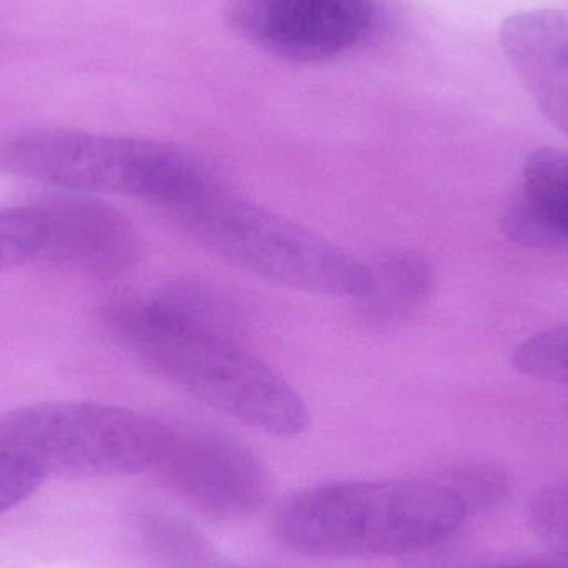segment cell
Wrapping results in <instances>:
<instances>
[{
	"mask_svg": "<svg viewBox=\"0 0 568 568\" xmlns=\"http://www.w3.org/2000/svg\"><path fill=\"white\" fill-rule=\"evenodd\" d=\"M109 324L150 373L236 423L280 439L310 426V409L296 387L235 336L185 323L152 300L115 304Z\"/></svg>",
	"mask_w": 568,
	"mask_h": 568,
	"instance_id": "cell-1",
	"label": "cell"
},
{
	"mask_svg": "<svg viewBox=\"0 0 568 568\" xmlns=\"http://www.w3.org/2000/svg\"><path fill=\"white\" fill-rule=\"evenodd\" d=\"M467 517L446 479L339 480L290 494L276 507L273 534L301 556L381 559L424 552Z\"/></svg>",
	"mask_w": 568,
	"mask_h": 568,
	"instance_id": "cell-2",
	"label": "cell"
},
{
	"mask_svg": "<svg viewBox=\"0 0 568 568\" xmlns=\"http://www.w3.org/2000/svg\"><path fill=\"white\" fill-rule=\"evenodd\" d=\"M165 213L209 252L268 282L353 300L369 284L367 263L321 233L232 192L219 176Z\"/></svg>",
	"mask_w": 568,
	"mask_h": 568,
	"instance_id": "cell-3",
	"label": "cell"
},
{
	"mask_svg": "<svg viewBox=\"0 0 568 568\" xmlns=\"http://www.w3.org/2000/svg\"><path fill=\"white\" fill-rule=\"evenodd\" d=\"M0 170L77 193H115L163 213L215 176L195 153L133 136L32 130L0 145Z\"/></svg>",
	"mask_w": 568,
	"mask_h": 568,
	"instance_id": "cell-4",
	"label": "cell"
},
{
	"mask_svg": "<svg viewBox=\"0 0 568 568\" xmlns=\"http://www.w3.org/2000/svg\"><path fill=\"white\" fill-rule=\"evenodd\" d=\"M166 420L100 403H43L0 414V456L19 457L72 479L155 469Z\"/></svg>",
	"mask_w": 568,
	"mask_h": 568,
	"instance_id": "cell-5",
	"label": "cell"
},
{
	"mask_svg": "<svg viewBox=\"0 0 568 568\" xmlns=\"http://www.w3.org/2000/svg\"><path fill=\"white\" fill-rule=\"evenodd\" d=\"M153 473L193 510L213 520L258 513L270 497L265 463L235 436L206 424L169 423Z\"/></svg>",
	"mask_w": 568,
	"mask_h": 568,
	"instance_id": "cell-6",
	"label": "cell"
},
{
	"mask_svg": "<svg viewBox=\"0 0 568 568\" xmlns=\"http://www.w3.org/2000/svg\"><path fill=\"white\" fill-rule=\"evenodd\" d=\"M376 0H229L226 26L256 49L294 63L333 59L356 45Z\"/></svg>",
	"mask_w": 568,
	"mask_h": 568,
	"instance_id": "cell-7",
	"label": "cell"
},
{
	"mask_svg": "<svg viewBox=\"0 0 568 568\" xmlns=\"http://www.w3.org/2000/svg\"><path fill=\"white\" fill-rule=\"evenodd\" d=\"M43 230L39 258L93 276H119L140 258V239L120 210L89 193L70 192L37 203Z\"/></svg>",
	"mask_w": 568,
	"mask_h": 568,
	"instance_id": "cell-8",
	"label": "cell"
},
{
	"mask_svg": "<svg viewBox=\"0 0 568 568\" xmlns=\"http://www.w3.org/2000/svg\"><path fill=\"white\" fill-rule=\"evenodd\" d=\"M499 40L542 115L568 139V10L514 13L500 26Z\"/></svg>",
	"mask_w": 568,
	"mask_h": 568,
	"instance_id": "cell-9",
	"label": "cell"
},
{
	"mask_svg": "<svg viewBox=\"0 0 568 568\" xmlns=\"http://www.w3.org/2000/svg\"><path fill=\"white\" fill-rule=\"evenodd\" d=\"M436 290L433 263L413 250H397L369 265V284L357 300L364 321L390 326L416 316Z\"/></svg>",
	"mask_w": 568,
	"mask_h": 568,
	"instance_id": "cell-10",
	"label": "cell"
},
{
	"mask_svg": "<svg viewBox=\"0 0 568 568\" xmlns=\"http://www.w3.org/2000/svg\"><path fill=\"white\" fill-rule=\"evenodd\" d=\"M142 532L159 568H232L195 524L173 510H149Z\"/></svg>",
	"mask_w": 568,
	"mask_h": 568,
	"instance_id": "cell-11",
	"label": "cell"
},
{
	"mask_svg": "<svg viewBox=\"0 0 568 568\" xmlns=\"http://www.w3.org/2000/svg\"><path fill=\"white\" fill-rule=\"evenodd\" d=\"M520 195L546 220L557 250H568L567 150H534L524 163Z\"/></svg>",
	"mask_w": 568,
	"mask_h": 568,
	"instance_id": "cell-12",
	"label": "cell"
},
{
	"mask_svg": "<svg viewBox=\"0 0 568 568\" xmlns=\"http://www.w3.org/2000/svg\"><path fill=\"white\" fill-rule=\"evenodd\" d=\"M156 306L185 323L235 336L240 310L235 301L205 283L180 282L150 297Z\"/></svg>",
	"mask_w": 568,
	"mask_h": 568,
	"instance_id": "cell-13",
	"label": "cell"
},
{
	"mask_svg": "<svg viewBox=\"0 0 568 568\" xmlns=\"http://www.w3.org/2000/svg\"><path fill=\"white\" fill-rule=\"evenodd\" d=\"M513 364L529 379L568 386V324L527 337L514 351Z\"/></svg>",
	"mask_w": 568,
	"mask_h": 568,
	"instance_id": "cell-14",
	"label": "cell"
},
{
	"mask_svg": "<svg viewBox=\"0 0 568 568\" xmlns=\"http://www.w3.org/2000/svg\"><path fill=\"white\" fill-rule=\"evenodd\" d=\"M42 222L36 206L0 210V272L40 256Z\"/></svg>",
	"mask_w": 568,
	"mask_h": 568,
	"instance_id": "cell-15",
	"label": "cell"
},
{
	"mask_svg": "<svg viewBox=\"0 0 568 568\" xmlns=\"http://www.w3.org/2000/svg\"><path fill=\"white\" fill-rule=\"evenodd\" d=\"M527 523L546 546L568 557V483L537 490L527 504Z\"/></svg>",
	"mask_w": 568,
	"mask_h": 568,
	"instance_id": "cell-16",
	"label": "cell"
},
{
	"mask_svg": "<svg viewBox=\"0 0 568 568\" xmlns=\"http://www.w3.org/2000/svg\"><path fill=\"white\" fill-rule=\"evenodd\" d=\"M446 480L469 514L497 506L509 493V477L493 464L459 467Z\"/></svg>",
	"mask_w": 568,
	"mask_h": 568,
	"instance_id": "cell-17",
	"label": "cell"
},
{
	"mask_svg": "<svg viewBox=\"0 0 568 568\" xmlns=\"http://www.w3.org/2000/svg\"><path fill=\"white\" fill-rule=\"evenodd\" d=\"M45 474L29 460L0 456V514L19 506L42 486Z\"/></svg>",
	"mask_w": 568,
	"mask_h": 568,
	"instance_id": "cell-18",
	"label": "cell"
},
{
	"mask_svg": "<svg viewBox=\"0 0 568 568\" xmlns=\"http://www.w3.org/2000/svg\"><path fill=\"white\" fill-rule=\"evenodd\" d=\"M493 568H568V557L562 562H554V564H519V566H503V567H493Z\"/></svg>",
	"mask_w": 568,
	"mask_h": 568,
	"instance_id": "cell-19",
	"label": "cell"
}]
</instances>
